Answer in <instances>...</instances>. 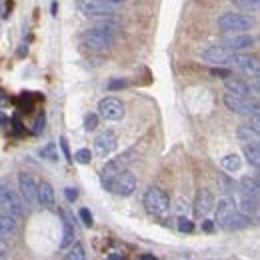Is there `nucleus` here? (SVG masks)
Masks as SVG:
<instances>
[{
  "mask_svg": "<svg viewBox=\"0 0 260 260\" xmlns=\"http://www.w3.org/2000/svg\"><path fill=\"white\" fill-rule=\"evenodd\" d=\"M142 204L146 208L148 214L152 216H166L170 212V198L164 192L162 188L158 186H150L146 192H144V198H142Z\"/></svg>",
  "mask_w": 260,
  "mask_h": 260,
  "instance_id": "obj_1",
  "label": "nucleus"
},
{
  "mask_svg": "<svg viewBox=\"0 0 260 260\" xmlns=\"http://www.w3.org/2000/svg\"><path fill=\"white\" fill-rule=\"evenodd\" d=\"M0 210L14 216L16 220L22 218L24 214V202L22 198L18 196L16 190L10 188V184L6 180H0Z\"/></svg>",
  "mask_w": 260,
  "mask_h": 260,
  "instance_id": "obj_2",
  "label": "nucleus"
},
{
  "mask_svg": "<svg viewBox=\"0 0 260 260\" xmlns=\"http://www.w3.org/2000/svg\"><path fill=\"white\" fill-rule=\"evenodd\" d=\"M102 186H104L106 190L116 192L118 196H130L134 190H136L138 180H136V176H134L132 172L122 170L120 174H116V176H114V178H110V180L102 178Z\"/></svg>",
  "mask_w": 260,
  "mask_h": 260,
  "instance_id": "obj_3",
  "label": "nucleus"
},
{
  "mask_svg": "<svg viewBox=\"0 0 260 260\" xmlns=\"http://www.w3.org/2000/svg\"><path fill=\"white\" fill-rule=\"evenodd\" d=\"M254 26V18L244 12H226L218 18V28L222 32H242Z\"/></svg>",
  "mask_w": 260,
  "mask_h": 260,
  "instance_id": "obj_4",
  "label": "nucleus"
},
{
  "mask_svg": "<svg viewBox=\"0 0 260 260\" xmlns=\"http://www.w3.org/2000/svg\"><path fill=\"white\" fill-rule=\"evenodd\" d=\"M82 44L94 52H102V50H108L112 46V34L102 30V28H88L86 32L82 34Z\"/></svg>",
  "mask_w": 260,
  "mask_h": 260,
  "instance_id": "obj_5",
  "label": "nucleus"
},
{
  "mask_svg": "<svg viewBox=\"0 0 260 260\" xmlns=\"http://www.w3.org/2000/svg\"><path fill=\"white\" fill-rule=\"evenodd\" d=\"M98 114L104 120H120L124 116V104L114 96L102 98L98 102Z\"/></svg>",
  "mask_w": 260,
  "mask_h": 260,
  "instance_id": "obj_6",
  "label": "nucleus"
},
{
  "mask_svg": "<svg viewBox=\"0 0 260 260\" xmlns=\"http://www.w3.org/2000/svg\"><path fill=\"white\" fill-rule=\"evenodd\" d=\"M78 8L82 14L96 18V20H106L112 16V6L110 4H102L96 0H78Z\"/></svg>",
  "mask_w": 260,
  "mask_h": 260,
  "instance_id": "obj_7",
  "label": "nucleus"
},
{
  "mask_svg": "<svg viewBox=\"0 0 260 260\" xmlns=\"http://www.w3.org/2000/svg\"><path fill=\"white\" fill-rule=\"evenodd\" d=\"M116 144H118V138L112 130H104L100 132L94 140V152H96L100 158H106L108 154H112L116 150Z\"/></svg>",
  "mask_w": 260,
  "mask_h": 260,
  "instance_id": "obj_8",
  "label": "nucleus"
},
{
  "mask_svg": "<svg viewBox=\"0 0 260 260\" xmlns=\"http://www.w3.org/2000/svg\"><path fill=\"white\" fill-rule=\"evenodd\" d=\"M230 62L234 64V68H238L242 74H246L250 78H258L260 66L254 56H250V54H234V56H230Z\"/></svg>",
  "mask_w": 260,
  "mask_h": 260,
  "instance_id": "obj_9",
  "label": "nucleus"
},
{
  "mask_svg": "<svg viewBox=\"0 0 260 260\" xmlns=\"http://www.w3.org/2000/svg\"><path fill=\"white\" fill-rule=\"evenodd\" d=\"M18 188H20V198L22 202H26L28 206L36 204V182L28 172H20L18 174Z\"/></svg>",
  "mask_w": 260,
  "mask_h": 260,
  "instance_id": "obj_10",
  "label": "nucleus"
},
{
  "mask_svg": "<svg viewBox=\"0 0 260 260\" xmlns=\"http://www.w3.org/2000/svg\"><path fill=\"white\" fill-rule=\"evenodd\" d=\"M36 202H40V206H44L46 210H54V206H56V194H54V188H52L50 182L40 180L36 184Z\"/></svg>",
  "mask_w": 260,
  "mask_h": 260,
  "instance_id": "obj_11",
  "label": "nucleus"
},
{
  "mask_svg": "<svg viewBox=\"0 0 260 260\" xmlns=\"http://www.w3.org/2000/svg\"><path fill=\"white\" fill-rule=\"evenodd\" d=\"M230 56L232 54H230V50H228L226 46H208L200 54V58L204 62H210V64H226L228 60H230Z\"/></svg>",
  "mask_w": 260,
  "mask_h": 260,
  "instance_id": "obj_12",
  "label": "nucleus"
},
{
  "mask_svg": "<svg viewBox=\"0 0 260 260\" xmlns=\"http://www.w3.org/2000/svg\"><path fill=\"white\" fill-rule=\"evenodd\" d=\"M212 208H214V194H212L208 188L198 190L196 200H194V214L196 216H198V218H202V216H206Z\"/></svg>",
  "mask_w": 260,
  "mask_h": 260,
  "instance_id": "obj_13",
  "label": "nucleus"
},
{
  "mask_svg": "<svg viewBox=\"0 0 260 260\" xmlns=\"http://www.w3.org/2000/svg\"><path fill=\"white\" fill-rule=\"evenodd\" d=\"M234 210H236V204H234L232 198H220L218 204H216V220H214V224H218L220 228H226L228 220H230Z\"/></svg>",
  "mask_w": 260,
  "mask_h": 260,
  "instance_id": "obj_14",
  "label": "nucleus"
},
{
  "mask_svg": "<svg viewBox=\"0 0 260 260\" xmlns=\"http://www.w3.org/2000/svg\"><path fill=\"white\" fill-rule=\"evenodd\" d=\"M128 162H130L128 154H122V156H116V158L108 160V162L102 166V178H106V180L114 178L116 174H120L122 170H126Z\"/></svg>",
  "mask_w": 260,
  "mask_h": 260,
  "instance_id": "obj_15",
  "label": "nucleus"
},
{
  "mask_svg": "<svg viewBox=\"0 0 260 260\" xmlns=\"http://www.w3.org/2000/svg\"><path fill=\"white\" fill-rule=\"evenodd\" d=\"M254 44H256V38L250 34H234V36H228L224 42L228 50H246V48H252Z\"/></svg>",
  "mask_w": 260,
  "mask_h": 260,
  "instance_id": "obj_16",
  "label": "nucleus"
},
{
  "mask_svg": "<svg viewBox=\"0 0 260 260\" xmlns=\"http://www.w3.org/2000/svg\"><path fill=\"white\" fill-rule=\"evenodd\" d=\"M60 214H62V226H64L62 240H60V248H68L74 242V238H76V230H74V222H72L70 214L64 212V210H60Z\"/></svg>",
  "mask_w": 260,
  "mask_h": 260,
  "instance_id": "obj_17",
  "label": "nucleus"
},
{
  "mask_svg": "<svg viewBox=\"0 0 260 260\" xmlns=\"http://www.w3.org/2000/svg\"><path fill=\"white\" fill-rule=\"evenodd\" d=\"M16 230H18L16 218L0 210V238H10L16 234Z\"/></svg>",
  "mask_w": 260,
  "mask_h": 260,
  "instance_id": "obj_18",
  "label": "nucleus"
},
{
  "mask_svg": "<svg viewBox=\"0 0 260 260\" xmlns=\"http://www.w3.org/2000/svg\"><path fill=\"white\" fill-rule=\"evenodd\" d=\"M224 84H226V90L228 92H232V94H238V96H248V92H250V86L244 82V80H240V78H236V76H228L224 78Z\"/></svg>",
  "mask_w": 260,
  "mask_h": 260,
  "instance_id": "obj_19",
  "label": "nucleus"
},
{
  "mask_svg": "<svg viewBox=\"0 0 260 260\" xmlns=\"http://www.w3.org/2000/svg\"><path fill=\"white\" fill-rule=\"evenodd\" d=\"M238 190L240 196H246V198H258V178H250V176H244L238 184Z\"/></svg>",
  "mask_w": 260,
  "mask_h": 260,
  "instance_id": "obj_20",
  "label": "nucleus"
},
{
  "mask_svg": "<svg viewBox=\"0 0 260 260\" xmlns=\"http://www.w3.org/2000/svg\"><path fill=\"white\" fill-rule=\"evenodd\" d=\"M236 210L244 216H256L258 212V198H246V196H240V202L236 206Z\"/></svg>",
  "mask_w": 260,
  "mask_h": 260,
  "instance_id": "obj_21",
  "label": "nucleus"
},
{
  "mask_svg": "<svg viewBox=\"0 0 260 260\" xmlns=\"http://www.w3.org/2000/svg\"><path fill=\"white\" fill-rule=\"evenodd\" d=\"M236 136H238V140H240V142H244V144L258 142V130L252 128L250 124H242V126H238Z\"/></svg>",
  "mask_w": 260,
  "mask_h": 260,
  "instance_id": "obj_22",
  "label": "nucleus"
},
{
  "mask_svg": "<svg viewBox=\"0 0 260 260\" xmlns=\"http://www.w3.org/2000/svg\"><path fill=\"white\" fill-rule=\"evenodd\" d=\"M248 224H250V218L244 216V214H240L238 210H234L232 216H230V220H228L226 228L228 230H240V228H246Z\"/></svg>",
  "mask_w": 260,
  "mask_h": 260,
  "instance_id": "obj_23",
  "label": "nucleus"
},
{
  "mask_svg": "<svg viewBox=\"0 0 260 260\" xmlns=\"http://www.w3.org/2000/svg\"><path fill=\"white\" fill-rule=\"evenodd\" d=\"M244 156H246V160L252 164L254 168H258V166H260L258 142H250V144H244Z\"/></svg>",
  "mask_w": 260,
  "mask_h": 260,
  "instance_id": "obj_24",
  "label": "nucleus"
},
{
  "mask_svg": "<svg viewBox=\"0 0 260 260\" xmlns=\"http://www.w3.org/2000/svg\"><path fill=\"white\" fill-rule=\"evenodd\" d=\"M220 166L226 170V172H238L242 168V160L238 154H226L222 160H220Z\"/></svg>",
  "mask_w": 260,
  "mask_h": 260,
  "instance_id": "obj_25",
  "label": "nucleus"
},
{
  "mask_svg": "<svg viewBox=\"0 0 260 260\" xmlns=\"http://www.w3.org/2000/svg\"><path fill=\"white\" fill-rule=\"evenodd\" d=\"M68 248L70 250L64 254V260H86V250L80 242H72Z\"/></svg>",
  "mask_w": 260,
  "mask_h": 260,
  "instance_id": "obj_26",
  "label": "nucleus"
},
{
  "mask_svg": "<svg viewBox=\"0 0 260 260\" xmlns=\"http://www.w3.org/2000/svg\"><path fill=\"white\" fill-rule=\"evenodd\" d=\"M232 2L242 12H258L260 8V0H232Z\"/></svg>",
  "mask_w": 260,
  "mask_h": 260,
  "instance_id": "obj_27",
  "label": "nucleus"
},
{
  "mask_svg": "<svg viewBox=\"0 0 260 260\" xmlns=\"http://www.w3.org/2000/svg\"><path fill=\"white\" fill-rule=\"evenodd\" d=\"M38 154H40V158H46V160H50V162H56L58 160V152H56V146L50 142V144H46V146H42L40 150H38Z\"/></svg>",
  "mask_w": 260,
  "mask_h": 260,
  "instance_id": "obj_28",
  "label": "nucleus"
},
{
  "mask_svg": "<svg viewBox=\"0 0 260 260\" xmlns=\"http://www.w3.org/2000/svg\"><path fill=\"white\" fill-rule=\"evenodd\" d=\"M74 160L80 164H90V160H92V152H90L88 148H80V150L74 154Z\"/></svg>",
  "mask_w": 260,
  "mask_h": 260,
  "instance_id": "obj_29",
  "label": "nucleus"
},
{
  "mask_svg": "<svg viewBox=\"0 0 260 260\" xmlns=\"http://www.w3.org/2000/svg\"><path fill=\"white\" fill-rule=\"evenodd\" d=\"M178 230L184 232V234H190V232L194 230V222H192L190 218H186V216H180V218H178Z\"/></svg>",
  "mask_w": 260,
  "mask_h": 260,
  "instance_id": "obj_30",
  "label": "nucleus"
},
{
  "mask_svg": "<svg viewBox=\"0 0 260 260\" xmlns=\"http://www.w3.org/2000/svg\"><path fill=\"white\" fill-rule=\"evenodd\" d=\"M78 216H80V220H82V224H84V226L90 228L92 224H94V220H92V214H90V210H88V208H80Z\"/></svg>",
  "mask_w": 260,
  "mask_h": 260,
  "instance_id": "obj_31",
  "label": "nucleus"
},
{
  "mask_svg": "<svg viewBox=\"0 0 260 260\" xmlns=\"http://www.w3.org/2000/svg\"><path fill=\"white\" fill-rule=\"evenodd\" d=\"M96 126H98V114H88L84 118V128L88 130V132H92V130H96Z\"/></svg>",
  "mask_w": 260,
  "mask_h": 260,
  "instance_id": "obj_32",
  "label": "nucleus"
},
{
  "mask_svg": "<svg viewBox=\"0 0 260 260\" xmlns=\"http://www.w3.org/2000/svg\"><path fill=\"white\" fill-rule=\"evenodd\" d=\"M20 108L24 112H30L32 110V94H22L20 96Z\"/></svg>",
  "mask_w": 260,
  "mask_h": 260,
  "instance_id": "obj_33",
  "label": "nucleus"
},
{
  "mask_svg": "<svg viewBox=\"0 0 260 260\" xmlns=\"http://www.w3.org/2000/svg\"><path fill=\"white\" fill-rule=\"evenodd\" d=\"M126 84H128L126 80H122V78H114V80L108 82V88H110V90H122Z\"/></svg>",
  "mask_w": 260,
  "mask_h": 260,
  "instance_id": "obj_34",
  "label": "nucleus"
},
{
  "mask_svg": "<svg viewBox=\"0 0 260 260\" xmlns=\"http://www.w3.org/2000/svg\"><path fill=\"white\" fill-rule=\"evenodd\" d=\"M44 122H46L44 114H38V118H36V122H34V128H32L34 134H40V132L44 130Z\"/></svg>",
  "mask_w": 260,
  "mask_h": 260,
  "instance_id": "obj_35",
  "label": "nucleus"
},
{
  "mask_svg": "<svg viewBox=\"0 0 260 260\" xmlns=\"http://www.w3.org/2000/svg\"><path fill=\"white\" fill-rule=\"evenodd\" d=\"M60 148H62V152H64V158L68 162H72V154H70V148H68V140H66L64 136L60 138Z\"/></svg>",
  "mask_w": 260,
  "mask_h": 260,
  "instance_id": "obj_36",
  "label": "nucleus"
},
{
  "mask_svg": "<svg viewBox=\"0 0 260 260\" xmlns=\"http://www.w3.org/2000/svg\"><path fill=\"white\" fill-rule=\"evenodd\" d=\"M212 76L228 78V76H230V70H228V68H212Z\"/></svg>",
  "mask_w": 260,
  "mask_h": 260,
  "instance_id": "obj_37",
  "label": "nucleus"
},
{
  "mask_svg": "<svg viewBox=\"0 0 260 260\" xmlns=\"http://www.w3.org/2000/svg\"><path fill=\"white\" fill-rule=\"evenodd\" d=\"M64 196H66V200H68V202H74V200L78 198V192H76V188H66Z\"/></svg>",
  "mask_w": 260,
  "mask_h": 260,
  "instance_id": "obj_38",
  "label": "nucleus"
},
{
  "mask_svg": "<svg viewBox=\"0 0 260 260\" xmlns=\"http://www.w3.org/2000/svg\"><path fill=\"white\" fill-rule=\"evenodd\" d=\"M218 180L222 182V190H224V192H230V188H232V182L228 180L226 176H224V174H220V176H218Z\"/></svg>",
  "mask_w": 260,
  "mask_h": 260,
  "instance_id": "obj_39",
  "label": "nucleus"
},
{
  "mask_svg": "<svg viewBox=\"0 0 260 260\" xmlns=\"http://www.w3.org/2000/svg\"><path fill=\"white\" fill-rule=\"evenodd\" d=\"M214 226H216V224H214L212 220H202V230H204V232H212Z\"/></svg>",
  "mask_w": 260,
  "mask_h": 260,
  "instance_id": "obj_40",
  "label": "nucleus"
},
{
  "mask_svg": "<svg viewBox=\"0 0 260 260\" xmlns=\"http://www.w3.org/2000/svg\"><path fill=\"white\" fill-rule=\"evenodd\" d=\"M12 124H14V134L20 136V134H22V124H20V120H18V118H12Z\"/></svg>",
  "mask_w": 260,
  "mask_h": 260,
  "instance_id": "obj_41",
  "label": "nucleus"
},
{
  "mask_svg": "<svg viewBox=\"0 0 260 260\" xmlns=\"http://www.w3.org/2000/svg\"><path fill=\"white\" fill-rule=\"evenodd\" d=\"M96 2H102V4H110V6H116V4H122L126 0H96Z\"/></svg>",
  "mask_w": 260,
  "mask_h": 260,
  "instance_id": "obj_42",
  "label": "nucleus"
},
{
  "mask_svg": "<svg viewBox=\"0 0 260 260\" xmlns=\"http://www.w3.org/2000/svg\"><path fill=\"white\" fill-rule=\"evenodd\" d=\"M6 122H8V116H6L4 112H0V126H4Z\"/></svg>",
  "mask_w": 260,
  "mask_h": 260,
  "instance_id": "obj_43",
  "label": "nucleus"
},
{
  "mask_svg": "<svg viewBox=\"0 0 260 260\" xmlns=\"http://www.w3.org/2000/svg\"><path fill=\"white\" fill-rule=\"evenodd\" d=\"M108 260H124V258H122L120 254H110V256H108Z\"/></svg>",
  "mask_w": 260,
  "mask_h": 260,
  "instance_id": "obj_44",
  "label": "nucleus"
},
{
  "mask_svg": "<svg viewBox=\"0 0 260 260\" xmlns=\"http://www.w3.org/2000/svg\"><path fill=\"white\" fill-rule=\"evenodd\" d=\"M0 260H6V252L2 248H0Z\"/></svg>",
  "mask_w": 260,
  "mask_h": 260,
  "instance_id": "obj_45",
  "label": "nucleus"
},
{
  "mask_svg": "<svg viewBox=\"0 0 260 260\" xmlns=\"http://www.w3.org/2000/svg\"><path fill=\"white\" fill-rule=\"evenodd\" d=\"M142 260H156L154 256H142Z\"/></svg>",
  "mask_w": 260,
  "mask_h": 260,
  "instance_id": "obj_46",
  "label": "nucleus"
}]
</instances>
